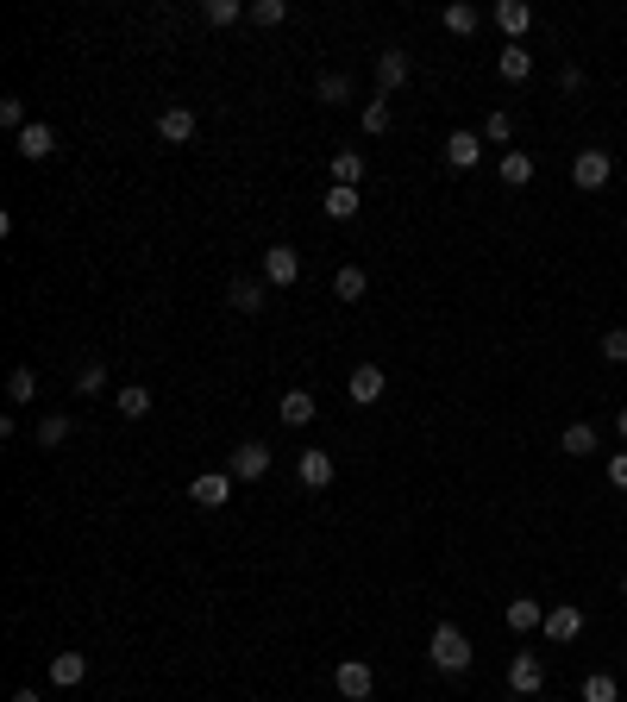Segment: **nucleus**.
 <instances>
[{
	"label": "nucleus",
	"instance_id": "f257e3e1",
	"mask_svg": "<svg viewBox=\"0 0 627 702\" xmlns=\"http://www.w3.org/2000/svg\"><path fill=\"white\" fill-rule=\"evenodd\" d=\"M427 659H433L439 671H446V677H458V671H471V659H477V652H471V640H464V627L439 621V627H433V640H427Z\"/></svg>",
	"mask_w": 627,
	"mask_h": 702
},
{
	"label": "nucleus",
	"instance_id": "f03ea898",
	"mask_svg": "<svg viewBox=\"0 0 627 702\" xmlns=\"http://www.w3.org/2000/svg\"><path fill=\"white\" fill-rule=\"evenodd\" d=\"M609 176H615V157H609V151H577V157H571V182H577L584 195L609 189Z\"/></svg>",
	"mask_w": 627,
	"mask_h": 702
},
{
	"label": "nucleus",
	"instance_id": "7ed1b4c3",
	"mask_svg": "<svg viewBox=\"0 0 627 702\" xmlns=\"http://www.w3.org/2000/svg\"><path fill=\"white\" fill-rule=\"evenodd\" d=\"M333 684H339V696H345V702H370V690H377V671H370L364 659H339Z\"/></svg>",
	"mask_w": 627,
	"mask_h": 702
},
{
	"label": "nucleus",
	"instance_id": "20e7f679",
	"mask_svg": "<svg viewBox=\"0 0 627 702\" xmlns=\"http://www.w3.org/2000/svg\"><path fill=\"white\" fill-rule=\"evenodd\" d=\"M508 690H515V696H540V690H546L540 652H515V659H508Z\"/></svg>",
	"mask_w": 627,
	"mask_h": 702
},
{
	"label": "nucleus",
	"instance_id": "39448f33",
	"mask_svg": "<svg viewBox=\"0 0 627 702\" xmlns=\"http://www.w3.org/2000/svg\"><path fill=\"white\" fill-rule=\"evenodd\" d=\"M189 502H195V508H207V514L226 508V502H232V471H201V477L189 483Z\"/></svg>",
	"mask_w": 627,
	"mask_h": 702
},
{
	"label": "nucleus",
	"instance_id": "423d86ee",
	"mask_svg": "<svg viewBox=\"0 0 627 702\" xmlns=\"http://www.w3.org/2000/svg\"><path fill=\"white\" fill-rule=\"evenodd\" d=\"M540 634H546L552 646H571L577 634H584V608H577V602H559V608H546V627H540Z\"/></svg>",
	"mask_w": 627,
	"mask_h": 702
},
{
	"label": "nucleus",
	"instance_id": "0eeeda50",
	"mask_svg": "<svg viewBox=\"0 0 627 702\" xmlns=\"http://www.w3.org/2000/svg\"><path fill=\"white\" fill-rule=\"evenodd\" d=\"M226 471H232V483H258V477L270 471V446H264V439H245V446L232 452Z\"/></svg>",
	"mask_w": 627,
	"mask_h": 702
},
{
	"label": "nucleus",
	"instance_id": "6e6552de",
	"mask_svg": "<svg viewBox=\"0 0 627 702\" xmlns=\"http://www.w3.org/2000/svg\"><path fill=\"white\" fill-rule=\"evenodd\" d=\"M295 276H301V257L289 245H270L264 251V283L270 289H295Z\"/></svg>",
	"mask_w": 627,
	"mask_h": 702
},
{
	"label": "nucleus",
	"instance_id": "1a4fd4ad",
	"mask_svg": "<svg viewBox=\"0 0 627 702\" xmlns=\"http://www.w3.org/2000/svg\"><path fill=\"white\" fill-rule=\"evenodd\" d=\"M446 163H452V170H477V163H483V132L458 126V132L446 138Z\"/></svg>",
	"mask_w": 627,
	"mask_h": 702
},
{
	"label": "nucleus",
	"instance_id": "9d476101",
	"mask_svg": "<svg viewBox=\"0 0 627 702\" xmlns=\"http://www.w3.org/2000/svg\"><path fill=\"white\" fill-rule=\"evenodd\" d=\"M383 389H389V377H383V370H377V364H358V370H352V383H345V395H352V402H358V408H370V402H383Z\"/></svg>",
	"mask_w": 627,
	"mask_h": 702
},
{
	"label": "nucleus",
	"instance_id": "9b49d317",
	"mask_svg": "<svg viewBox=\"0 0 627 702\" xmlns=\"http://www.w3.org/2000/svg\"><path fill=\"white\" fill-rule=\"evenodd\" d=\"M157 138H164V145H189L195 138V107H164L157 113Z\"/></svg>",
	"mask_w": 627,
	"mask_h": 702
},
{
	"label": "nucleus",
	"instance_id": "f8f14e48",
	"mask_svg": "<svg viewBox=\"0 0 627 702\" xmlns=\"http://www.w3.org/2000/svg\"><path fill=\"white\" fill-rule=\"evenodd\" d=\"M333 471H339L333 452H320V446H308V452H301V464H295V477L308 483V489H327V483H333Z\"/></svg>",
	"mask_w": 627,
	"mask_h": 702
},
{
	"label": "nucleus",
	"instance_id": "ddd939ff",
	"mask_svg": "<svg viewBox=\"0 0 627 702\" xmlns=\"http://www.w3.org/2000/svg\"><path fill=\"white\" fill-rule=\"evenodd\" d=\"M13 145H19V157H32V163H44V157H51V151H57V132H51V126H44V120H32L26 132H19V138H13Z\"/></svg>",
	"mask_w": 627,
	"mask_h": 702
},
{
	"label": "nucleus",
	"instance_id": "4468645a",
	"mask_svg": "<svg viewBox=\"0 0 627 702\" xmlns=\"http://www.w3.org/2000/svg\"><path fill=\"white\" fill-rule=\"evenodd\" d=\"M502 621H508V627H515V634H533V627H546V608H540V602H533V596H515V602H508V608H502Z\"/></svg>",
	"mask_w": 627,
	"mask_h": 702
},
{
	"label": "nucleus",
	"instance_id": "2eb2a0df",
	"mask_svg": "<svg viewBox=\"0 0 627 702\" xmlns=\"http://www.w3.org/2000/svg\"><path fill=\"white\" fill-rule=\"evenodd\" d=\"M82 677H88V652H57L51 659V684L57 690H76Z\"/></svg>",
	"mask_w": 627,
	"mask_h": 702
},
{
	"label": "nucleus",
	"instance_id": "dca6fc26",
	"mask_svg": "<svg viewBox=\"0 0 627 702\" xmlns=\"http://www.w3.org/2000/svg\"><path fill=\"white\" fill-rule=\"evenodd\" d=\"M276 420H283V427H308V420H314V395L308 389H289L283 402H276Z\"/></svg>",
	"mask_w": 627,
	"mask_h": 702
},
{
	"label": "nucleus",
	"instance_id": "f3484780",
	"mask_svg": "<svg viewBox=\"0 0 627 702\" xmlns=\"http://www.w3.org/2000/svg\"><path fill=\"white\" fill-rule=\"evenodd\" d=\"M496 26H502L508 38L521 44V32L533 26V7H527V0H496Z\"/></svg>",
	"mask_w": 627,
	"mask_h": 702
},
{
	"label": "nucleus",
	"instance_id": "a211bd4d",
	"mask_svg": "<svg viewBox=\"0 0 627 702\" xmlns=\"http://www.w3.org/2000/svg\"><path fill=\"white\" fill-rule=\"evenodd\" d=\"M602 446V439H596V427H590V420H571V427L559 433V452H571V458H590Z\"/></svg>",
	"mask_w": 627,
	"mask_h": 702
},
{
	"label": "nucleus",
	"instance_id": "6ab92c4d",
	"mask_svg": "<svg viewBox=\"0 0 627 702\" xmlns=\"http://www.w3.org/2000/svg\"><path fill=\"white\" fill-rule=\"evenodd\" d=\"M496 76L502 82H527L533 76V51H527V44H508V51L496 57Z\"/></svg>",
	"mask_w": 627,
	"mask_h": 702
},
{
	"label": "nucleus",
	"instance_id": "aec40b11",
	"mask_svg": "<svg viewBox=\"0 0 627 702\" xmlns=\"http://www.w3.org/2000/svg\"><path fill=\"white\" fill-rule=\"evenodd\" d=\"M402 82H408V51H383L377 57V88H383V95H396Z\"/></svg>",
	"mask_w": 627,
	"mask_h": 702
},
{
	"label": "nucleus",
	"instance_id": "412c9836",
	"mask_svg": "<svg viewBox=\"0 0 627 702\" xmlns=\"http://www.w3.org/2000/svg\"><path fill=\"white\" fill-rule=\"evenodd\" d=\"M264 295H270L264 276H239V283H232V308H239V314H258V308H264Z\"/></svg>",
	"mask_w": 627,
	"mask_h": 702
},
{
	"label": "nucleus",
	"instance_id": "4be33fe9",
	"mask_svg": "<svg viewBox=\"0 0 627 702\" xmlns=\"http://www.w3.org/2000/svg\"><path fill=\"white\" fill-rule=\"evenodd\" d=\"M364 289H370V276H364L358 264H339V270H333V295H339V301H364Z\"/></svg>",
	"mask_w": 627,
	"mask_h": 702
},
{
	"label": "nucleus",
	"instance_id": "5701e85b",
	"mask_svg": "<svg viewBox=\"0 0 627 702\" xmlns=\"http://www.w3.org/2000/svg\"><path fill=\"white\" fill-rule=\"evenodd\" d=\"M364 182V157L358 151H333V189H358Z\"/></svg>",
	"mask_w": 627,
	"mask_h": 702
},
{
	"label": "nucleus",
	"instance_id": "b1692460",
	"mask_svg": "<svg viewBox=\"0 0 627 702\" xmlns=\"http://www.w3.org/2000/svg\"><path fill=\"white\" fill-rule=\"evenodd\" d=\"M113 408H120L126 420H145V414H151V389H145V383H126L120 395H113Z\"/></svg>",
	"mask_w": 627,
	"mask_h": 702
},
{
	"label": "nucleus",
	"instance_id": "393cba45",
	"mask_svg": "<svg viewBox=\"0 0 627 702\" xmlns=\"http://www.w3.org/2000/svg\"><path fill=\"white\" fill-rule=\"evenodd\" d=\"M483 26V7H464V0H452V7H446V32L452 38H471Z\"/></svg>",
	"mask_w": 627,
	"mask_h": 702
},
{
	"label": "nucleus",
	"instance_id": "a878e982",
	"mask_svg": "<svg viewBox=\"0 0 627 702\" xmlns=\"http://www.w3.org/2000/svg\"><path fill=\"white\" fill-rule=\"evenodd\" d=\"M320 207H327V220H352L358 207H364V195L358 189H327V201H320Z\"/></svg>",
	"mask_w": 627,
	"mask_h": 702
},
{
	"label": "nucleus",
	"instance_id": "bb28decb",
	"mask_svg": "<svg viewBox=\"0 0 627 702\" xmlns=\"http://www.w3.org/2000/svg\"><path fill=\"white\" fill-rule=\"evenodd\" d=\"M502 182H508V189H527V182H533V157L527 151H508L502 157Z\"/></svg>",
	"mask_w": 627,
	"mask_h": 702
},
{
	"label": "nucleus",
	"instance_id": "cd10ccee",
	"mask_svg": "<svg viewBox=\"0 0 627 702\" xmlns=\"http://www.w3.org/2000/svg\"><path fill=\"white\" fill-rule=\"evenodd\" d=\"M239 13H251V7H239V0H201L207 26H239Z\"/></svg>",
	"mask_w": 627,
	"mask_h": 702
},
{
	"label": "nucleus",
	"instance_id": "c85d7f7f",
	"mask_svg": "<svg viewBox=\"0 0 627 702\" xmlns=\"http://www.w3.org/2000/svg\"><path fill=\"white\" fill-rule=\"evenodd\" d=\"M584 702H621V684H615L609 671H590L584 677Z\"/></svg>",
	"mask_w": 627,
	"mask_h": 702
},
{
	"label": "nucleus",
	"instance_id": "c756f323",
	"mask_svg": "<svg viewBox=\"0 0 627 702\" xmlns=\"http://www.w3.org/2000/svg\"><path fill=\"white\" fill-rule=\"evenodd\" d=\"M508 138H515V113H490V120H483V145H508Z\"/></svg>",
	"mask_w": 627,
	"mask_h": 702
},
{
	"label": "nucleus",
	"instance_id": "7c9ffc66",
	"mask_svg": "<svg viewBox=\"0 0 627 702\" xmlns=\"http://www.w3.org/2000/svg\"><path fill=\"white\" fill-rule=\"evenodd\" d=\"M245 19H258V26H283V19H289V0H251Z\"/></svg>",
	"mask_w": 627,
	"mask_h": 702
},
{
	"label": "nucleus",
	"instance_id": "2f4dec72",
	"mask_svg": "<svg viewBox=\"0 0 627 702\" xmlns=\"http://www.w3.org/2000/svg\"><path fill=\"white\" fill-rule=\"evenodd\" d=\"M101 389H107V364L88 358V364L76 370V395H101Z\"/></svg>",
	"mask_w": 627,
	"mask_h": 702
},
{
	"label": "nucleus",
	"instance_id": "473e14b6",
	"mask_svg": "<svg viewBox=\"0 0 627 702\" xmlns=\"http://www.w3.org/2000/svg\"><path fill=\"white\" fill-rule=\"evenodd\" d=\"M69 439V414H44L38 420V446H63Z\"/></svg>",
	"mask_w": 627,
	"mask_h": 702
},
{
	"label": "nucleus",
	"instance_id": "72a5a7b5",
	"mask_svg": "<svg viewBox=\"0 0 627 702\" xmlns=\"http://www.w3.org/2000/svg\"><path fill=\"white\" fill-rule=\"evenodd\" d=\"M596 351H602V358H609V364H627V326H609Z\"/></svg>",
	"mask_w": 627,
	"mask_h": 702
},
{
	"label": "nucleus",
	"instance_id": "f704fd0d",
	"mask_svg": "<svg viewBox=\"0 0 627 702\" xmlns=\"http://www.w3.org/2000/svg\"><path fill=\"white\" fill-rule=\"evenodd\" d=\"M364 132H370V138H383V132H389V95H377V101L364 107Z\"/></svg>",
	"mask_w": 627,
	"mask_h": 702
},
{
	"label": "nucleus",
	"instance_id": "c9c22d12",
	"mask_svg": "<svg viewBox=\"0 0 627 702\" xmlns=\"http://www.w3.org/2000/svg\"><path fill=\"white\" fill-rule=\"evenodd\" d=\"M314 95H320V101H333V107H339V101H352V76H320Z\"/></svg>",
	"mask_w": 627,
	"mask_h": 702
},
{
	"label": "nucleus",
	"instance_id": "e433bc0d",
	"mask_svg": "<svg viewBox=\"0 0 627 702\" xmlns=\"http://www.w3.org/2000/svg\"><path fill=\"white\" fill-rule=\"evenodd\" d=\"M0 126H13V138L32 126V120H26V101H19V95H7V101H0Z\"/></svg>",
	"mask_w": 627,
	"mask_h": 702
},
{
	"label": "nucleus",
	"instance_id": "4c0bfd02",
	"mask_svg": "<svg viewBox=\"0 0 627 702\" xmlns=\"http://www.w3.org/2000/svg\"><path fill=\"white\" fill-rule=\"evenodd\" d=\"M32 395H38V377H32V370H13V377H7V402H32Z\"/></svg>",
	"mask_w": 627,
	"mask_h": 702
},
{
	"label": "nucleus",
	"instance_id": "58836bf2",
	"mask_svg": "<svg viewBox=\"0 0 627 702\" xmlns=\"http://www.w3.org/2000/svg\"><path fill=\"white\" fill-rule=\"evenodd\" d=\"M559 88H565V95H577V88H584V69L565 63V69H559Z\"/></svg>",
	"mask_w": 627,
	"mask_h": 702
},
{
	"label": "nucleus",
	"instance_id": "ea45409f",
	"mask_svg": "<svg viewBox=\"0 0 627 702\" xmlns=\"http://www.w3.org/2000/svg\"><path fill=\"white\" fill-rule=\"evenodd\" d=\"M609 483H615V489H627V452H615V458H609Z\"/></svg>",
	"mask_w": 627,
	"mask_h": 702
},
{
	"label": "nucleus",
	"instance_id": "a19ab883",
	"mask_svg": "<svg viewBox=\"0 0 627 702\" xmlns=\"http://www.w3.org/2000/svg\"><path fill=\"white\" fill-rule=\"evenodd\" d=\"M13 702H38V690H13Z\"/></svg>",
	"mask_w": 627,
	"mask_h": 702
},
{
	"label": "nucleus",
	"instance_id": "79ce46f5",
	"mask_svg": "<svg viewBox=\"0 0 627 702\" xmlns=\"http://www.w3.org/2000/svg\"><path fill=\"white\" fill-rule=\"evenodd\" d=\"M615 427H621V439H627V408H621V414H615Z\"/></svg>",
	"mask_w": 627,
	"mask_h": 702
},
{
	"label": "nucleus",
	"instance_id": "37998d69",
	"mask_svg": "<svg viewBox=\"0 0 627 702\" xmlns=\"http://www.w3.org/2000/svg\"><path fill=\"white\" fill-rule=\"evenodd\" d=\"M621 596H627V577H621Z\"/></svg>",
	"mask_w": 627,
	"mask_h": 702
},
{
	"label": "nucleus",
	"instance_id": "c03bdc74",
	"mask_svg": "<svg viewBox=\"0 0 627 702\" xmlns=\"http://www.w3.org/2000/svg\"><path fill=\"white\" fill-rule=\"evenodd\" d=\"M621 702H627V690H621Z\"/></svg>",
	"mask_w": 627,
	"mask_h": 702
},
{
	"label": "nucleus",
	"instance_id": "a18cd8bd",
	"mask_svg": "<svg viewBox=\"0 0 627 702\" xmlns=\"http://www.w3.org/2000/svg\"><path fill=\"white\" fill-rule=\"evenodd\" d=\"M621 659H627V652H621Z\"/></svg>",
	"mask_w": 627,
	"mask_h": 702
},
{
	"label": "nucleus",
	"instance_id": "49530a36",
	"mask_svg": "<svg viewBox=\"0 0 627 702\" xmlns=\"http://www.w3.org/2000/svg\"><path fill=\"white\" fill-rule=\"evenodd\" d=\"M540 702H546V696H540Z\"/></svg>",
	"mask_w": 627,
	"mask_h": 702
}]
</instances>
